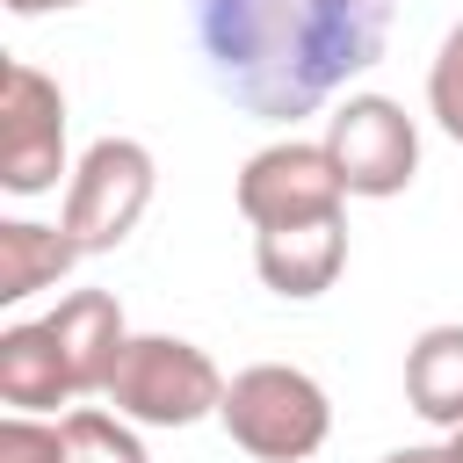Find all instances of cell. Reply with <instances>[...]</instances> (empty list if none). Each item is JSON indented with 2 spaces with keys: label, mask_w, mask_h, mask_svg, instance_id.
<instances>
[{
  "label": "cell",
  "mask_w": 463,
  "mask_h": 463,
  "mask_svg": "<svg viewBox=\"0 0 463 463\" xmlns=\"http://www.w3.org/2000/svg\"><path fill=\"white\" fill-rule=\"evenodd\" d=\"M449 449H456V463H463V427H456V434H449Z\"/></svg>",
  "instance_id": "cell-18"
},
{
  "label": "cell",
  "mask_w": 463,
  "mask_h": 463,
  "mask_svg": "<svg viewBox=\"0 0 463 463\" xmlns=\"http://www.w3.org/2000/svg\"><path fill=\"white\" fill-rule=\"evenodd\" d=\"M101 398L137 427H195V420H210L224 405V376L181 333H130Z\"/></svg>",
  "instance_id": "cell-3"
},
{
  "label": "cell",
  "mask_w": 463,
  "mask_h": 463,
  "mask_svg": "<svg viewBox=\"0 0 463 463\" xmlns=\"http://www.w3.org/2000/svg\"><path fill=\"white\" fill-rule=\"evenodd\" d=\"M347 268V217H311V224H275V232H253V275L289 297V304H311L340 282Z\"/></svg>",
  "instance_id": "cell-8"
},
{
  "label": "cell",
  "mask_w": 463,
  "mask_h": 463,
  "mask_svg": "<svg viewBox=\"0 0 463 463\" xmlns=\"http://www.w3.org/2000/svg\"><path fill=\"white\" fill-rule=\"evenodd\" d=\"M239 217L253 232H275V224H311V217H340L347 203V181L326 152V137H275L260 145L246 166H239Z\"/></svg>",
  "instance_id": "cell-6"
},
{
  "label": "cell",
  "mask_w": 463,
  "mask_h": 463,
  "mask_svg": "<svg viewBox=\"0 0 463 463\" xmlns=\"http://www.w3.org/2000/svg\"><path fill=\"white\" fill-rule=\"evenodd\" d=\"M43 326L58 333V347H65V362H72V383H80V391H109V369H116V354H123V340H130L123 304H116L109 289H72V297H58V311H51Z\"/></svg>",
  "instance_id": "cell-9"
},
{
  "label": "cell",
  "mask_w": 463,
  "mask_h": 463,
  "mask_svg": "<svg viewBox=\"0 0 463 463\" xmlns=\"http://www.w3.org/2000/svg\"><path fill=\"white\" fill-rule=\"evenodd\" d=\"M427 116L463 145V22L441 36V51H434V65H427Z\"/></svg>",
  "instance_id": "cell-14"
},
{
  "label": "cell",
  "mask_w": 463,
  "mask_h": 463,
  "mask_svg": "<svg viewBox=\"0 0 463 463\" xmlns=\"http://www.w3.org/2000/svg\"><path fill=\"white\" fill-rule=\"evenodd\" d=\"M398 0H188L210 87L253 123H297L362 80Z\"/></svg>",
  "instance_id": "cell-1"
},
{
  "label": "cell",
  "mask_w": 463,
  "mask_h": 463,
  "mask_svg": "<svg viewBox=\"0 0 463 463\" xmlns=\"http://www.w3.org/2000/svg\"><path fill=\"white\" fill-rule=\"evenodd\" d=\"M152 188H159V166L137 137H94L80 152V166L65 174V210L58 224L72 232L80 253H116L145 210H152Z\"/></svg>",
  "instance_id": "cell-4"
},
{
  "label": "cell",
  "mask_w": 463,
  "mask_h": 463,
  "mask_svg": "<svg viewBox=\"0 0 463 463\" xmlns=\"http://www.w3.org/2000/svg\"><path fill=\"white\" fill-rule=\"evenodd\" d=\"M65 166V87L22 58H7L0 80V188L7 195H51Z\"/></svg>",
  "instance_id": "cell-7"
},
{
  "label": "cell",
  "mask_w": 463,
  "mask_h": 463,
  "mask_svg": "<svg viewBox=\"0 0 463 463\" xmlns=\"http://www.w3.org/2000/svg\"><path fill=\"white\" fill-rule=\"evenodd\" d=\"M0 463H65V434L43 412H7L0 420Z\"/></svg>",
  "instance_id": "cell-15"
},
{
  "label": "cell",
  "mask_w": 463,
  "mask_h": 463,
  "mask_svg": "<svg viewBox=\"0 0 463 463\" xmlns=\"http://www.w3.org/2000/svg\"><path fill=\"white\" fill-rule=\"evenodd\" d=\"M72 260H80V246H72L65 224L7 217V224H0V304H22V297H36V289H51Z\"/></svg>",
  "instance_id": "cell-12"
},
{
  "label": "cell",
  "mask_w": 463,
  "mask_h": 463,
  "mask_svg": "<svg viewBox=\"0 0 463 463\" xmlns=\"http://www.w3.org/2000/svg\"><path fill=\"white\" fill-rule=\"evenodd\" d=\"M383 463H456V449L449 441H412V449H391Z\"/></svg>",
  "instance_id": "cell-16"
},
{
  "label": "cell",
  "mask_w": 463,
  "mask_h": 463,
  "mask_svg": "<svg viewBox=\"0 0 463 463\" xmlns=\"http://www.w3.org/2000/svg\"><path fill=\"white\" fill-rule=\"evenodd\" d=\"M58 434H65V463H152L137 441V420L101 412V405H72L58 420Z\"/></svg>",
  "instance_id": "cell-13"
},
{
  "label": "cell",
  "mask_w": 463,
  "mask_h": 463,
  "mask_svg": "<svg viewBox=\"0 0 463 463\" xmlns=\"http://www.w3.org/2000/svg\"><path fill=\"white\" fill-rule=\"evenodd\" d=\"M405 405L441 434L463 427V326H427L405 347Z\"/></svg>",
  "instance_id": "cell-11"
},
{
  "label": "cell",
  "mask_w": 463,
  "mask_h": 463,
  "mask_svg": "<svg viewBox=\"0 0 463 463\" xmlns=\"http://www.w3.org/2000/svg\"><path fill=\"white\" fill-rule=\"evenodd\" d=\"M224 434L253 456V463H304L326 449L333 434V398L311 369L297 362H253L224 383V405H217Z\"/></svg>",
  "instance_id": "cell-2"
},
{
  "label": "cell",
  "mask_w": 463,
  "mask_h": 463,
  "mask_svg": "<svg viewBox=\"0 0 463 463\" xmlns=\"http://www.w3.org/2000/svg\"><path fill=\"white\" fill-rule=\"evenodd\" d=\"M326 152L347 181V195L362 203H391L412 188L420 174V123L391 101V94H347L326 116Z\"/></svg>",
  "instance_id": "cell-5"
},
{
  "label": "cell",
  "mask_w": 463,
  "mask_h": 463,
  "mask_svg": "<svg viewBox=\"0 0 463 463\" xmlns=\"http://www.w3.org/2000/svg\"><path fill=\"white\" fill-rule=\"evenodd\" d=\"M0 398H7L14 412H58V405L80 398L72 362H65V347H58V333H51L43 318L0 333Z\"/></svg>",
  "instance_id": "cell-10"
},
{
  "label": "cell",
  "mask_w": 463,
  "mask_h": 463,
  "mask_svg": "<svg viewBox=\"0 0 463 463\" xmlns=\"http://www.w3.org/2000/svg\"><path fill=\"white\" fill-rule=\"evenodd\" d=\"M65 7H80V0H7V14H65Z\"/></svg>",
  "instance_id": "cell-17"
}]
</instances>
